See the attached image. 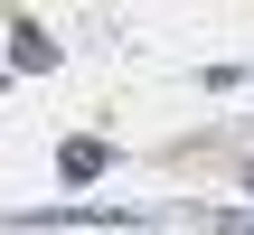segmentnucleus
<instances>
[{
	"mask_svg": "<svg viewBox=\"0 0 254 235\" xmlns=\"http://www.w3.org/2000/svg\"><path fill=\"white\" fill-rule=\"evenodd\" d=\"M245 188H254V170H245Z\"/></svg>",
	"mask_w": 254,
	"mask_h": 235,
	"instance_id": "nucleus-5",
	"label": "nucleus"
},
{
	"mask_svg": "<svg viewBox=\"0 0 254 235\" xmlns=\"http://www.w3.org/2000/svg\"><path fill=\"white\" fill-rule=\"evenodd\" d=\"M9 235H38V226H9ZM47 235H57V226H47Z\"/></svg>",
	"mask_w": 254,
	"mask_h": 235,
	"instance_id": "nucleus-4",
	"label": "nucleus"
},
{
	"mask_svg": "<svg viewBox=\"0 0 254 235\" xmlns=\"http://www.w3.org/2000/svg\"><path fill=\"white\" fill-rule=\"evenodd\" d=\"M104 160H113L104 141H66V151H57V170H66V179H104Z\"/></svg>",
	"mask_w": 254,
	"mask_h": 235,
	"instance_id": "nucleus-2",
	"label": "nucleus"
},
{
	"mask_svg": "<svg viewBox=\"0 0 254 235\" xmlns=\"http://www.w3.org/2000/svg\"><path fill=\"white\" fill-rule=\"evenodd\" d=\"M217 226H226V235H254V207H226V217H217Z\"/></svg>",
	"mask_w": 254,
	"mask_h": 235,
	"instance_id": "nucleus-3",
	"label": "nucleus"
},
{
	"mask_svg": "<svg viewBox=\"0 0 254 235\" xmlns=\"http://www.w3.org/2000/svg\"><path fill=\"white\" fill-rule=\"evenodd\" d=\"M9 66H28V75H47V66H57V38H47L38 19H19V28H9Z\"/></svg>",
	"mask_w": 254,
	"mask_h": 235,
	"instance_id": "nucleus-1",
	"label": "nucleus"
}]
</instances>
